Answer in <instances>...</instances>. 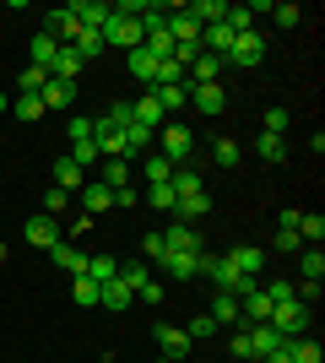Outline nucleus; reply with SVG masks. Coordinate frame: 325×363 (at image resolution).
Listing matches in <instances>:
<instances>
[{
  "label": "nucleus",
  "instance_id": "1",
  "mask_svg": "<svg viewBox=\"0 0 325 363\" xmlns=\"http://www.w3.org/2000/svg\"><path fill=\"white\" fill-rule=\"evenodd\" d=\"M309 320H314V309H309V303H298V298H293V303H277L266 325H271L277 336H304V331H309Z\"/></svg>",
  "mask_w": 325,
  "mask_h": 363
},
{
  "label": "nucleus",
  "instance_id": "2",
  "mask_svg": "<svg viewBox=\"0 0 325 363\" xmlns=\"http://www.w3.org/2000/svg\"><path fill=\"white\" fill-rule=\"evenodd\" d=\"M141 38H147V33H141V22H136V16H120V11L108 16V28H103V49L114 44V49H125V55H130V49H136Z\"/></svg>",
  "mask_w": 325,
  "mask_h": 363
},
{
  "label": "nucleus",
  "instance_id": "3",
  "mask_svg": "<svg viewBox=\"0 0 325 363\" xmlns=\"http://www.w3.org/2000/svg\"><path fill=\"white\" fill-rule=\"evenodd\" d=\"M157 141H163V157H169L173 168H185L190 147H195V136H190V125H163V130H157Z\"/></svg>",
  "mask_w": 325,
  "mask_h": 363
},
{
  "label": "nucleus",
  "instance_id": "4",
  "mask_svg": "<svg viewBox=\"0 0 325 363\" xmlns=\"http://www.w3.org/2000/svg\"><path fill=\"white\" fill-rule=\"evenodd\" d=\"M228 266L239 277H249V282H261V272H266V250H255V244H233L228 250Z\"/></svg>",
  "mask_w": 325,
  "mask_h": 363
},
{
  "label": "nucleus",
  "instance_id": "5",
  "mask_svg": "<svg viewBox=\"0 0 325 363\" xmlns=\"http://www.w3.org/2000/svg\"><path fill=\"white\" fill-rule=\"evenodd\" d=\"M71 16H76L87 33H103L108 16H114V6H108V0H71Z\"/></svg>",
  "mask_w": 325,
  "mask_h": 363
},
{
  "label": "nucleus",
  "instance_id": "6",
  "mask_svg": "<svg viewBox=\"0 0 325 363\" xmlns=\"http://www.w3.org/2000/svg\"><path fill=\"white\" fill-rule=\"evenodd\" d=\"M157 266L169 277H179V282H190V277H201V250H169Z\"/></svg>",
  "mask_w": 325,
  "mask_h": 363
},
{
  "label": "nucleus",
  "instance_id": "7",
  "mask_svg": "<svg viewBox=\"0 0 325 363\" xmlns=\"http://www.w3.org/2000/svg\"><path fill=\"white\" fill-rule=\"evenodd\" d=\"M261 60H266V38L261 33H239L228 49V65H261Z\"/></svg>",
  "mask_w": 325,
  "mask_h": 363
},
{
  "label": "nucleus",
  "instance_id": "8",
  "mask_svg": "<svg viewBox=\"0 0 325 363\" xmlns=\"http://www.w3.org/2000/svg\"><path fill=\"white\" fill-rule=\"evenodd\" d=\"M222 71H228V60H222V55H206V49H201L185 82H190V87H212V82H222Z\"/></svg>",
  "mask_w": 325,
  "mask_h": 363
},
{
  "label": "nucleus",
  "instance_id": "9",
  "mask_svg": "<svg viewBox=\"0 0 325 363\" xmlns=\"http://www.w3.org/2000/svg\"><path fill=\"white\" fill-rule=\"evenodd\" d=\"M125 65H130V76H136V82H141L147 92L157 87V55H152L147 44H136V49H130V55H125Z\"/></svg>",
  "mask_w": 325,
  "mask_h": 363
},
{
  "label": "nucleus",
  "instance_id": "10",
  "mask_svg": "<svg viewBox=\"0 0 325 363\" xmlns=\"http://www.w3.org/2000/svg\"><path fill=\"white\" fill-rule=\"evenodd\" d=\"M38 104H44V114H49V108H71V104H76V82H60V76H49L44 87H38Z\"/></svg>",
  "mask_w": 325,
  "mask_h": 363
},
{
  "label": "nucleus",
  "instance_id": "11",
  "mask_svg": "<svg viewBox=\"0 0 325 363\" xmlns=\"http://www.w3.org/2000/svg\"><path fill=\"white\" fill-rule=\"evenodd\" d=\"M212 212V196L206 190H190V196H173V223H201Z\"/></svg>",
  "mask_w": 325,
  "mask_h": 363
},
{
  "label": "nucleus",
  "instance_id": "12",
  "mask_svg": "<svg viewBox=\"0 0 325 363\" xmlns=\"http://www.w3.org/2000/svg\"><path fill=\"white\" fill-rule=\"evenodd\" d=\"M130 120L147 125V130H163V125H169V114H163V104H157L152 92H141L136 104H130Z\"/></svg>",
  "mask_w": 325,
  "mask_h": 363
},
{
  "label": "nucleus",
  "instance_id": "13",
  "mask_svg": "<svg viewBox=\"0 0 325 363\" xmlns=\"http://www.w3.org/2000/svg\"><path fill=\"white\" fill-rule=\"evenodd\" d=\"M22 233H28V244L33 250H55V244H60V228H55V217H28V228H22Z\"/></svg>",
  "mask_w": 325,
  "mask_h": 363
},
{
  "label": "nucleus",
  "instance_id": "14",
  "mask_svg": "<svg viewBox=\"0 0 325 363\" xmlns=\"http://www.w3.org/2000/svg\"><path fill=\"white\" fill-rule=\"evenodd\" d=\"M169 250H206L201 233H195V223H173V228H163V255H169Z\"/></svg>",
  "mask_w": 325,
  "mask_h": 363
},
{
  "label": "nucleus",
  "instance_id": "15",
  "mask_svg": "<svg viewBox=\"0 0 325 363\" xmlns=\"http://www.w3.org/2000/svg\"><path fill=\"white\" fill-rule=\"evenodd\" d=\"M157 347H163V358H185L190 347H195V342H190V331H179V325H157Z\"/></svg>",
  "mask_w": 325,
  "mask_h": 363
},
{
  "label": "nucleus",
  "instance_id": "16",
  "mask_svg": "<svg viewBox=\"0 0 325 363\" xmlns=\"http://www.w3.org/2000/svg\"><path fill=\"white\" fill-rule=\"evenodd\" d=\"M98 303H103V309H114V315H125V309H130V303H136V293L125 288L120 277H108L103 288H98Z\"/></svg>",
  "mask_w": 325,
  "mask_h": 363
},
{
  "label": "nucleus",
  "instance_id": "17",
  "mask_svg": "<svg viewBox=\"0 0 325 363\" xmlns=\"http://www.w3.org/2000/svg\"><path fill=\"white\" fill-rule=\"evenodd\" d=\"M190 104L201 108V114H222V108H228V92H222V82H212V87H190Z\"/></svg>",
  "mask_w": 325,
  "mask_h": 363
},
{
  "label": "nucleus",
  "instance_id": "18",
  "mask_svg": "<svg viewBox=\"0 0 325 363\" xmlns=\"http://www.w3.org/2000/svg\"><path fill=\"white\" fill-rule=\"evenodd\" d=\"M108 206H114V190H108L103 179H93L81 190V217H98V212H108Z\"/></svg>",
  "mask_w": 325,
  "mask_h": 363
},
{
  "label": "nucleus",
  "instance_id": "19",
  "mask_svg": "<svg viewBox=\"0 0 325 363\" xmlns=\"http://www.w3.org/2000/svg\"><path fill=\"white\" fill-rule=\"evenodd\" d=\"M185 16H190V22H201V28H212V22H222V16H228V0H190Z\"/></svg>",
  "mask_w": 325,
  "mask_h": 363
},
{
  "label": "nucleus",
  "instance_id": "20",
  "mask_svg": "<svg viewBox=\"0 0 325 363\" xmlns=\"http://www.w3.org/2000/svg\"><path fill=\"white\" fill-rule=\"evenodd\" d=\"M49 255H55V266H60V272L65 277H81V272H87V255H81V250H76V244H55V250H49Z\"/></svg>",
  "mask_w": 325,
  "mask_h": 363
},
{
  "label": "nucleus",
  "instance_id": "21",
  "mask_svg": "<svg viewBox=\"0 0 325 363\" xmlns=\"http://www.w3.org/2000/svg\"><path fill=\"white\" fill-rule=\"evenodd\" d=\"M49 76H60V82H76V76H81V55H76L71 44H60V49H55V65H49Z\"/></svg>",
  "mask_w": 325,
  "mask_h": 363
},
{
  "label": "nucleus",
  "instance_id": "22",
  "mask_svg": "<svg viewBox=\"0 0 325 363\" xmlns=\"http://www.w3.org/2000/svg\"><path fill=\"white\" fill-rule=\"evenodd\" d=\"M206 315L217 320V331H222V325H244V320H239V298H233V293H217Z\"/></svg>",
  "mask_w": 325,
  "mask_h": 363
},
{
  "label": "nucleus",
  "instance_id": "23",
  "mask_svg": "<svg viewBox=\"0 0 325 363\" xmlns=\"http://www.w3.org/2000/svg\"><path fill=\"white\" fill-rule=\"evenodd\" d=\"M239 157H244V147H239L233 136H217L212 141V163L217 168H239Z\"/></svg>",
  "mask_w": 325,
  "mask_h": 363
},
{
  "label": "nucleus",
  "instance_id": "24",
  "mask_svg": "<svg viewBox=\"0 0 325 363\" xmlns=\"http://www.w3.org/2000/svg\"><path fill=\"white\" fill-rule=\"evenodd\" d=\"M141 174H147V184H169L173 179V163L163 157V152H152V157H141Z\"/></svg>",
  "mask_w": 325,
  "mask_h": 363
},
{
  "label": "nucleus",
  "instance_id": "25",
  "mask_svg": "<svg viewBox=\"0 0 325 363\" xmlns=\"http://www.w3.org/2000/svg\"><path fill=\"white\" fill-rule=\"evenodd\" d=\"M152 98L163 104V114H173V108L190 104V82H179V87H152Z\"/></svg>",
  "mask_w": 325,
  "mask_h": 363
},
{
  "label": "nucleus",
  "instance_id": "26",
  "mask_svg": "<svg viewBox=\"0 0 325 363\" xmlns=\"http://www.w3.org/2000/svg\"><path fill=\"white\" fill-rule=\"evenodd\" d=\"M81 277H93L98 288H103L108 277H120V260H114V255H87V272H81Z\"/></svg>",
  "mask_w": 325,
  "mask_h": 363
},
{
  "label": "nucleus",
  "instance_id": "27",
  "mask_svg": "<svg viewBox=\"0 0 325 363\" xmlns=\"http://www.w3.org/2000/svg\"><path fill=\"white\" fill-rule=\"evenodd\" d=\"M11 114L22 125H33V120H44V104H38V92H16V104H11Z\"/></svg>",
  "mask_w": 325,
  "mask_h": 363
},
{
  "label": "nucleus",
  "instance_id": "28",
  "mask_svg": "<svg viewBox=\"0 0 325 363\" xmlns=\"http://www.w3.org/2000/svg\"><path fill=\"white\" fill-rule=\"evenodd\" d=\"M71 49L81 55V65H87V60H98V55H103V33H87V28H81L76 38H71Z\"/></svg>",
  "mask_w": 325,
  "mask_h": 363
},
{
  "label": "nucleus",
  "instance_id": "29",
  "mask_svg": "<svg viewBox=\"0 0 325 363\" xmlns=\"http://www.w3.org/2000/svg\"><path fill=\"white\" fill-rule=\"evenodd\" d=\"M249 347H255V358H266V352L282 347V336L271 331V325H249Z\"/></svg>",
  "mask_w": 325,
  "mask_h": 363
},
{
  "label": "nucleus",
  "instance_id": "30",
  "mask_svg": "<svg viewBox=\"0 0 325 363\" xmlns=\"http://www.w3.org/2000/svg\"><path fill=\"white\" fill-rule=\"evenodd\" d=\"M55 190H81V168L71 157H55Z\"/></svg>",
  "mask_w": 325,
  "mask_h": 363
},
{
  "label": "nucleus",
  "instance_id": "31",
  "mask_svg": "<svg viewBox=\"0 0 325 363\" xmlns=\"http://www.w3.org/2000/svg\"><path fill=\"white\" fill-rule=\"evenodd\" d=\"M255 157H261V163H282V157H287V141H282V136H266V130H261V141H255Z\"/></svg>",
  "mask_w": 325,
  "mask_h": 363
},
{
  "label": "nucleus",
  "instance_id": "32",
  "mask_svg": "<svg viewBox=\"0 0 325 363\" xmlns=\"http://www.w3.org/2000/svg\"><path fill=\"white\" fill-rule=\"evenodd\" d=\"M298 239H309L314 250H320V239H325V217H320V212H298Z\"/></svg>",
  "mask_w": 325,
  "mask_h": 363
},
{
  "label": "nucleus",
  "instance_id": "33",
  "mask_svg": "<svg viewBox=\"0 0 325 363\" xmlns=\"http://www.w3.org/2000/svg\"><path fill=\"white\" fill-rule=\"evenodd\" d=\"M287 347H293V363H325L320 342H309V336H287Z\"/></svg>",
  "mask_w": 325,
  "mask_h": 363
},
{
  "label": "nucleus",
  "instance_id": "34",
  "mask_svg": "<svg viewBox=\"0 0 325 363\" xmlns=\"http://www.w3.org/2000/svg\"><path fill=\"white\" fill-rule=\"evenodd\" d=\"M65 157H71V163H76L81 174H87V168H93V163H103V152H98L93 141H71V152H65Z\"/></svg>",
  "mask_w": 325,
  "mask_h": 363
},
{
  "label": "nucleus",
  "instance_id": "35",
  "mask_svg": "<svg viewBox=\"0 0 325 363\" xmlns=\"http://www.w3.org/2000/svg\"><path fill=\"white\" fill-rule=\"evenodd\" d=\"M55 38H49V33H33V65H38V71H49V65H55Z\"/></svg>",
  "mask_w": 325,
  "mask_h": 363
},
{
  "label": "nucleus",
  "instance_id": "36",
  "mask_svg": "<svg viewBox=\"0 0 325 363\" xmlns=\"http://www.w3.org/2000/svg\"><path fill=\"white\" fill-rule=\"evenodd\" d=\"M103 184H108V190H125V184H130V163H120V157H103Z\"/></svg>",
  "mask_w": 325,
  "mask_h": 363
},
{
  "label": "nucleus",
  "instance_id": "37",
  "mask_svg": "<svg viewBox=\"0 0 325 363\" xmlns=\"http://www.w3.org/2000/svg\"><path fill=\"white\" fill-rule=\"evenodd\" d=\"M169 190H173V196H190V190H206V184H201V174H195V168H173Z\"/></svg>",
  "mask_w": 325,
  "mask_h": 363
},
{
  "label": "nucleus",
  "instance_id": "38",
  "mask_svg": "<svg viewBox=\"0 0 325 363\" xmlns=\"http://www.w3.org/2000/svg\"><path fill=\"white\" fill-rule=\"evenodd\" d=\"M233 33H255V6H228V16H222Z\"/></svg>",
  "mask_w": 325,
  "mask_h": 363
},
{
  "label": "nucleus",
  "instance_id": "39",
  "mask_svg": "<svg viewBox=\"0 0 325 363\" xmlns=\"http://www.w3.org/2000/svg\"><path fill=\"white\" fill-rule=\"evenodd\" d=\"M298 277H304V282H320V277H325V255H320V250H304V260H298Z\"/></svg>",
  "mask_w": 325,
  "mask_h": 363
},
{
  "label": "nucleus",
  "instance_id": "40",
  "mask_svg": "<svg viewBox=\"0 0 325 363\" xmlns=\"http://www.w3.org/2000/svg\"><path fill=\"white\" fill-rule=\"evenodd\" d=\"M71 298H76L81 309H93V303H98V282H93V277H76V282H71Z\"/></svg>",
  "mask_w": 325,
  "mask_h": 363
},
{
  "label": "nucleus",
  "instance_id": "41",
  "mask_svg": "<svg viewBox=\"0 0 325 363\" xmlns=\"http://www.w3.org/2000/svg\"><path fill=\"white\" fill-rule=\"evenodd\" d=\"M266 298H271V309H277V303H293L298 298V288H293V282H277V277H271V282H266Z\"/></svg>",
  "mask_w": 325,
  "mask_h": 363
},
{
  "label": "nucleus",
  "instance_id": "42",
  "mask_svg": "<svg viewBox=\"0 0 325 363\" xmlns=\"http://www.w3.org/2000/svg\"><path fill=\"white\" fill-rule=\"evenodd\" d=\"M266 136H287V108H282V104L266 108Z\"/></svg>",
  "mask_w": 325,
  "mask_h": 363
},
{
  "label": "nucleus",
  "instance_id": "43",
  "mask_svg": "<svg viewBox=\"0 0 325 363\" xmlns=\"http://www.w3.org/2000/svg\"><path fill=\"white\" fill-rule=\"evenodd\" d=\"M65 136H71V141H93V114H71Z\"/></svg>",
  "mask_w": 325,
  "mask_h": 363
},
{
  "label": "nucleus",
  "instance_id": "44",
  "mask_svg": "<svg viewBox=\"0 0 325 363\" xmlns=\"http://www.w3.org/2000/svg\"><path fill=\"white\" fill-rule=\"evenodd\" d=\"M120 282H125V288H130V293H136L141 282H152V272H147V266H141V260H136V266H120Z\"/></svg>",
  "mask_w": 325,
  "mask_h": 363
},
{
  "label": "nucleus",
  "instance_id": "45",
  "mask_svg": "<svg viewBox=\"0 0 325 363\" xmlns=\"http://www.w3.org/2000/svg\"><path fill=\"white\" fill-rule=\"evenodd\" d=\"M98 120H103V125H114V130H125V125H130V104H108L103 114H98Z\"/></svg>",
  "mask_w": 325,
  "mask_h": 363
},
{
  "label": "nucleus",
  "instance_id": "46",
  "mask_svg": "<svg viewBox=\"0 0 325 363\" xmlns=\"http://www.w3.org/2000/svg\"><path fill=\"white\" fill-rule=\"evenodd\" d=\"M228 352H233V358H239V363H249V358H255V347H249V325H244V331H233Z\"/></svg>",
  "mask_w": 325,
  "mask_h": 363
},
{
  "label": "nucleus",
  "instance_id": "47",
  "mask_svg": "<svg viewBox=\"0 0 325 363\" xmlns=\"http://www.w3.org/2000/svg\"><path fill=\"white\" fill-rule=\"evenodd\" d=\"M271 16H277V28H298V22H304V11H298V6H287V0H282V6H271Z\"/></svg>",
  "mask_w": 325,
  "mask_h": 363
},
{
  "label": "nucleus",
  "instance_id": "48",
  "mask_svg": "<svg viewBox=\"0 0 325 363\" xmlns=\"http://www.w3.org/2000/svg\"><path fill=\"white\" fill-rule=\"evenodd\" d=\"M49 82V71H38V65H28V71H22V82H16V92H38Z\"/></svg>",
  "mask_w": 325,
  "mask_h": 363
},
{
  "label": "nucleus",
  "instance_id": "49",
  "mask_svg": "<svg viewBox=\"0 0 325 363\" xmlns=\"http://www.w3.org/2000/svg\"><path fill=\"white\" fill-rule=\"evenodd\" d=\"M185 331H190V342H206V336H217V320H212V315H201V320H190Z\"/></svg>",
  "mask_w": 325,
  "mask_h": 363
},
{
  "label": "nucleus",
  "instance_id": "50",
  "mask_svg": "<svg viewBox=\"0 0 325 363\" xmlns=\"http://www.w3.org/2000/svg\"><path fill=\"white\" fill-rule=\"evenodd\" d=\"M147 201H152L157 212H173V190H169V184H152V190H147Z\"/></svg>",
  "mask_w": 325,
  "mask_h": 363
},
{
  "label": "nucleus",
  "instance_id": "51",
  "mask_svg": "<svg viewBox=\"0 0 325 363\" xmlns=\"http://www.w3.org/2000/svg\"><path fill=\"white\" fill-rule=\"evenodd\" d=\"M141 255H147V260H163V233H141Z\"/></svg>",
  "mask_w": 325,
  "mask_h": 363
},
{
  "label": "nucleus",
  "instance_id": "52",
  "mask_svg": "<svg viewBox=\"0 0 325 363\" xmlns=\"http://www.w3.org/2000/svg\"><path fill=\"white\" fill-rule=\"evenodd\" d=\"M65 212V190H44V217H60Z\"/></svg>",
  "mask_w": 325,
  "mask_h": 363
},
{
  "label": "nucleus",
  "instance_id": "53",
  "mask_svg": "<svg viewBox=\"0 0 325 363\" xmlns=\"http://www.w3.org/2000/svg\"><path fill=\"white\" fill-rule=\"evenodd\" d=\"M271 244H277L282 255H293V250H298V244H304V239H298V233H287V228H277V239H271Z\"/></svg>",
  "mask_w": 325,
  "mask_h": 363
},
{
  "label": "nucleus",
  "instance_id": "54",
  "mask_svg": "<svg viewBox=\"0 0 325 363\" xmlns=\"http://www.w3.org/2000/svg\"><path fill=\"white\" fill-rule=\"evenodd\" d=\"M136 298H141V303H163V282H141Z\"/></svg>",
  "mask_w": 325,
  "mask_h": 363
},
{
  "label": "nucleus",
  "instance_id": "55",
  "mask_svg": "<svg viewBox=\"0 0 325 363\" xmlns=\"http://www.w3.org/2000/svg\"><path fill=\"white\" fill-rule=\"evenodd\" d=\"M136 201H141V190H136V184H125V190H114V206H136Z\"/></svg>",
  "mask_w": 325,
  "mask_h": 363
},
{
  "label": "nucleus",
  "instance_id": "56",
  "mask_svg": "<svg viewBox=\"0 0 325 363\" xmlns=\"http://www.w3.org/2000/svg\"><path fill=\"white\" fill-rule=\"evenodd\" d=\"M261 363H293V347H287V336H282V347H277V352H266Z\"/></svg>",
  "mask_w": 325,
  "mask_h": 363
},
{
  "label": "nucleus",
  "instance_id": "57",
  "mask_svg": "<svg viewBox=\"0 0 325 363\" xmlns=\"http://www.w3.org/2000/svg\"><path fill=\"white\" fill-rule=\"evenodd\" d=\"M6 108H11V98H6V92H0V114H6Z\"/></svg>",
  "mask_w": 325,
  "mask_h": 363
},
{
  "label": "nucleus",
  "instance_id": "58",
  "mask_svg": "<svg viewBox=\"0 0 325 363\" xmlns=\"http://www.w3.org/2000/svg\"><path fill=\"white\" fill-rule=\"evenodd\" d=\"M0 260H6V244H0Z\"/></svg>",
  "mask_w": 325,
  "mask_h": 363
}]
</instances>
